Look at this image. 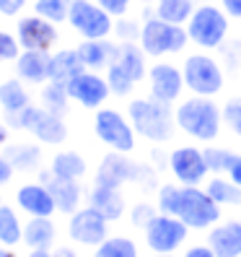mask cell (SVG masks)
Instances as JSON below:
<instances>
[{
  "mask_svg": "<svg viewBox=\"0 0 241 257\" xmlns=\"http://www.w3.org/2000/svg\"><path fill=\"white\" fill-rule=\"evenodd\" d=\"M176 127L187 138L197 143H215L223 130V107H218L213 96L192 94L187 99H179L174 107Z\"/></svg>",
  "mask_w": 241,
  "mask_h": 257,
  "instance_id": "cell-1",
  "label": "cell"
},
{
  "mask_svg": "<svg viewBox=\"0 0 241 257\" xmlns=\"http://www.w3.org/2000/svg\"><path fill=\"white\" fill-rule=\"evenodd\" d=\"M127 117H130L135 133H138L140 138H145L148 143H156V146L169 143L174 135H176V130H179L171 104L158 101L153 96L130 99Z\"/></svg>",
  "mask_w": 241,
  "mask_h": 257,
  "instance_id": "cell-2",
  "label": "cell"
},
{
  "mask_svg": "<svg viewBox=\"0 0 241 257\" xmlns=\"http://www.w3.org/2000/svg\"><path fill=\"white\" fill-rule=\"evenodd\" d=\"M138 44L143 47V52L153 60H163L169 55H179L187 50L189 44V34L184 26L169 24L158 16H148L140 24V37Z\"/></svg>",
  "mask_w": 241,
  "mask_h": 257,
  "instance_id": "cell-3",
  "label": "cell"
},
{
  "mask_svg": "<svg viewBox=\"0 0 241 257\" xmlns=\"http://www.w3.org/2000/svg\"><path fill=\"white\" fill-rule=\"evenodd\" d=\"M187 34L189 42L197 44L200 50H218L220 44L228 37V29H231V19L220 6L213 3H200L194 8L192 19L187 21Z\"/></svg>",
  "mask_w": 241,
  "mask_h": 257,
  "instance_id": "cell-4",
  "label": "cell"
},
{
  "mask_svg": "<svg viewBox=\"0 0 241 257\" xmlns=\"http://www.w3.org/2000/svg\"><path fill=\"white\" fill-rule=\"evenodd\" d=\"M184 86L189 94L197 96H218L225 88V70L213 55L207 52H192L182 63Z\"/></svg>",
  "mask_w": 241,
  "mask_h": 257,
  "instance_id": "cell-5",
  "label": "cell"
},
{
  "mask_svg": "<svg viewBox=\"0 0 241 257\" xmlns=\"http://www.w3.org/2000/svg\"><path fill=\"white\" fill-rule=\"evenodd\" d=\"M176 216L189 226V231H207L220 221L223 208L210 198V192L205 187L182 185V198H179Z\"/></svg>",
  "mask_w": 241,
  "mask_h": 257,
  "instance_id": "cell-6",
  "label": "cell"
},
{
  "mask_svg": "<svg viewBox=\"0 0 241 257\" xmlns=\"http://www.w3.org/2000/svg\"><path fill=\"white\" fill-rule=\"evenodd\" d=\"M6 125L34 133L42 143H50V146L68 141V125L63 122V117L55 112H47L44 107H32L29 104L26 109H21L16 114H6Z\"/></svg>",
  "mask_w": 241,
  "mask_h": 257,
  "instance_id": "cell-7",
  "label": "cell"
},
{
  "mask_svg": "<svg viewBox=\"0 0 241 257\" xmlns=\"http://www.w3.org/2000/svg\"><path fill=\"white\" fill-rule=\"evenodd\" d=\"M94 133L104 146H109L112 151H119V154H132L135 146H138V138H135L138 133H135L130 117L122 114L119 109H109V107L96 109Z\"/></svg>",
  "mask_w": 241,
  "mask_h": 257,
  "instance_id": "cell-8",
  "label": "cell"
},
{
  "mask_svg": "<svg viewBox=\"0 0 241 257\" xmlns=\"http://www.w3.org/2000/svg\"><path fill=\"white\" fill-rule=\"evenodd\" d=\"M68 24L83 39H109L114 34V16L96 0H70Z\"/></svg>",
  "mask_w": 241,
  "mask_h": 257,
  "instance_id": "cell-9",
  "label": "cell"
},
{
  "mask_svg": "<svg viewBox=\"0 0 241 257\" xmlns=\"http://www.w3.org/2000/svg\"><path fill=\"white\" fill-rule=\"evenodd\" d=\"M145 247L153 254H176L189 236V226L169 213H156L145 226Z\"/></svg>",
  "mask_w": 241,
  "mask_h": 257,
  "instance_id": "cell-10",
  "label": "cell"
},
{
  "mask_svg": "<svg viewBox=\"0 0 241 257\" xmlns=\"http://www.w3.org/2000/svg\"><path fill=\"white\" fill-rule=\"evenodd\" d=\"M169 169L179 185L187 187H197L207 182V161H205V151L197 146H176L169 154Z\"/></svg>",
  "mask_w": 241,
  "mask_h": 257,
  "instance_id": "cell-11",
  "label": "cell"
},
{
  "mask_svg": "<svg viewBox=\"0 0 241 257\" xmlns=\"http://www.w3.org/2000/svg\"><path fill=\"white\" fill-rule=\"evenodd\" d=\"M148 96H153L158 101L166 104H176L184 94V73L182 65L166 63V60H158L148 68Z\"/></svg>",
  "mask_w": 241,
  "mask_h": 257,
  "instance_id": "cell-12",
  "label": "cell"
},
{
  "mask_svg": "<svg viewBox=\"0 0 241 257\" xmlns=\"http://www.w3.org/2000/svg\"><path fill=\"white\" fill-rule=\"evenodd\" d=\"M68 234H70L73 241H78L83 247H99L101 241L109 236V218L101 216L91 205L78 208L75 213H70Z\"/></svg>",
  "mask_w": 241,
  "mask_h": 257,
  "instance_id": "cell-13",
  "label": "cell"
},
{
  "mask_svg": "<svg viewBox=\"0 0 241 257\" xmlns=\"http://www.w3.org/2000/svg\"><path fill=\"white\" fill-rule=\"evenodd\" d=\"M68 94L75 104H81L86 109H101L107 99L112 96V88L107 83V75H99L96 70H83L73 81L65 83Z\"/></svg>",
  "mask_w": 241,
  "mask_h": 257,
  "instance_id": "cell-14",
  "label": "cell"
},
{
  "mask_svg": "<svg viewBox=\"0 0 241 257\" xmlns=\"http://www.w3.org/2000/svg\"><path fill=\"white\" fill-rule=\"evenodd\" d=\"M16 39L21 44V50H39V52H50L60 34H57V24H52L50 19L39 16H24L16 26Z\"/></svg>",
  "mask_w": 241,
  "mask_h": 257,
  "instance_id": "cell-15",
  "label": "cell"
},
{
  "mask_svg": "<svg viewBox=\"0 0 241 257\" xmlns=\"http://www.w3.org/2000/svg\"><path fill=\"white\" fill-rule=\"evenodd\" d=\"M143 166L127 159V154L112 151L101 159L99 172H96V182L99 185H109V187H122L127 182H138Z\"/></svg>",
  "mask_w": 241,
  "mask_h": 257,
  "instance_id": "cell-16",
  "label": "cell"
},
{
  "mask_svg": "<svg viewBox=\"0 0 241 257\" xmlns=\"http://www.w3.org/2000/svg\"><path fill=\"white\" fill-rule=\"evenodd\" d=\"M207 244L215 257H241V221H223L207 229Z\"/></svg>",
  "mask_w": 241,
  "mask_h": 257,
  "instance_id": "cell-17",
  "label": "cell"
},
{
  "mask_svg": "<svg viewBox=\"0 0 241 257\" xmlns=\"http://www.w3.org/2000/svg\"><path fill=\"white\" fill-rule=\"evenodd\" d=\"M50 52H39V50H21L16 57V75L24 83H34L42 86L50 81Z\"/></svg>",
  "mask_w": 241,
  "mask_h": 257,
  "instance_id": "cell-18",
  "label": "cell"
},
{
  "mask_svg": "<svg viewBox=\"0 0 241 257\" xmlns=\"http://www.w3.org/2000/svg\"><path fill=\"white\" fill-rule=\"evenodd\" d=\"M78 55H81V63L86 65V70H107L114 57H117V50L119 44L109 42V39H83L78 47Z\"/></svg>",
  "mask_w": 241,
  "mask_h": 257,
  "instance_id": "cell-19",
  "label": "cell"
},
{
  "mask_svg": "<svg viewBox=\"0 0 241 257\" xmlns=\"http://www.w3.org/2000/svg\"><path fill=\"white\" fill-rule=\"evenodd\" d=\"M16 200H19V208L26 210L29 216H47L50 218L57 210V203L44 182L42 185H24L16 195Z\"/></svg>",
  "mask_w": 241,
  "mask_h": 257,
  "instance_id": "cell-20",
  "label": "cell"
},
{
  "mask_svg": "<svg viewBox=\"0 0 241 257\" xmlns=\"http://www.w3.org/2000/svg\"><path fill=\"white\" fill-rule=\"evenodd\" d=\"M44 185L50 187L52 198L57 203V210L60 213H75L78 210V203H81V187H78V179H65V177H57V174H42Z\"/></svg>",
  "mask_w": 241,
  "mask_h": 257,
  "instance_id": "cell-21",
  "label": "cell"
},
{
  "mask_svg": "<svg viewBox=\"0 0 241 257\" xmlns=\"http://www.w3.org/2000/svg\"><path fill=\"white\" fill-rule=\"evenodd\" d=\"M88 205L96 208L101 216H107L109 221H117L125 216L127 210V203L122 198V192H119V187H109V185H94L91 192H88Z\"/></svg>",
  "mask_w": 241,
  "mask_h": 257,
  "instance_id": "cell-22",
  "label": "cell"
},
{
  "mask_svg": "<svg viewBox=\"0 0 241 257\" xmlns=\"http://www.w3.org/2000/svg\"><path fill=\"white\" fill-rule=\"evenodd\" d=\"M114 63L122 68L135 83H140V81L148 78V55L143 52L140 44H135V42H119V50H117Z\"/></svg>",
  "mask_w": 241,
  "mask_h": 257,
  "instance_id": "cell-23",
  "label": "cell"
},
{
  "mask_svg": "<svg viewBox=\"0 0 241 257\" xmlns=\"http://www.w3.org/2000/svg\"><path fill=\"white\" fill-rule=\"evenodd\" d=\"M83 70H86V65L81 63L78 50H60L50 60V81H55V83H68Z\"/></svg>",
  "mask_w": 241,
  "mask_h": 257,
  "instance_id": "cell-24",
  "label": "cell"
},
{
  "mask_svg": "<svg viewBox=\"0 0 241 257\" xmlns=\"http://www.w3.org/2000/svg\"><path fill=\"white\" fill-rule=\"evenodd\" d=\"M24 241L29 249H50L55 241V223L47 216H32L24 226Z\"/></svg>",
  "mask_w": 241,
  "mask_h": 257,
  "instance_id": "cell-25",
  "label": "cell"
},
{
  "mask_svg": "<svg viewBox=\"0 0 241 257\" xmlns=\"http://www.w3.org/2000/svg\"><path fill=\"white\" fill-rule=\"evenodd\" d=\"M0 107L6 114H16L29 107V91L24 88L21 78H8L0 83Z\"/></svg>",
  "mask_w": 241,
  "mask_h": 257,
  "instance_id": "cell-26",
  "label": "cell"
},
{
  "mask_svg": "<svg viewBox=\"0 0 241 257\" xmlns=\"http://www.w3.org/2000/svg\"><path fill=\"white\" fill-rule=\"evenodd\" d=\"M205 190L210 192V198H213L220 208H225V205L238 208L241 205V187L233 185L231 179L223 177V174H213V179H207Z\"/></svg>",
  "mask_w": 241,
  "mask_h": 257,
  "instance_id": "cell-27",
  "label": "cell"
},
{
  "mask_svg": "<svg viewBox=\"0 0 241 257\" xmlns=\"http://www.w3.org/2000/svg\"><path fill=\"white\" fill-rule=\"evenodd\" d=\"M194 0H156V16L169 21V24H176V26H187V21L192 19L194 13Z\"/></svg>",
  "mask_w": 241,
  "mask_h": 257,
  "instance_id": "cell-28",
  "label": "cell"
},
{
  "mask_svg": "<svg viewBox=\"0 0 241 257\" xmlns=\"http://www.w3.org/2000/svg\"><path fill=\"white\" fill-rule=\"evenodd\" d=\"M86 159L75 151H63L52 159V174L57 177H65V179H81L86 174Z\"/></svg>",
  "mask_w": 241,
  "mask_h": 257,
  "instance_id": "cell-29",
  "label": "cell"
},
{
  "mask_svg": "<svg viewBox=\"0 0 241 257\" xmlns=\"http://www.w3.org/2000/svg\"><path fill=\"white\" fill-rule=\"evenodd\" d=\"M70 94H68V86L65 83H55V81H47L42 88V107L47 112H55L63 117L68 112V104H70Z\"/></svg>",
  "mask_w": 241,
  "mask_h": 257,
  "instance_id": "cell-30",
  "label": "cell"
},
{
  "mask_svg": "<svg viewBox=\"0 0 241 257\" xmlns=\"http://www.w3.org/2000/svg\"><path fill=\"white\" fill-rule=\"evenodd\" d=\"M205 161H207V169L210 174H228V169L236 161V151L225 148V146H215V143H205Z\"/></svg>",
  "mask_w": 241,
  "mask_h": 257,
  "instance_id": "cell-31",
  "label": "cell"
},
{
  "mask_svg": "<svg viewBox=\"0 0 241 257\" xmlns=\"http://www.w3.org/2000/svg\"><path fill=\"white\" fill-rule=\"evenodd\" d=\"M94 257H140V249L130 236H107L96 247Z\"/></svg>",
  "mask_w": 241,
  "mask_h": 257,
  "instance_id": "cell-32",
  "label": "cell"
},
{
  "mask_svg": "<svg viewBox=\"0 0 241 257\" xmlns=\"http://www.w3.org/2000/svg\"><path fill=\"white\" fill-rule=\"evenodd\" d=\"M19 241H24V226L16 216V210L3 205L0 208V244L13 247V244H19Z\"/></svg>",
  "mask_w": 241,
  "mask_h": 257,
  "instance_id": "cell-33",
  "label": "cell"
},
{
  "mask_svg": "<svg viewBox=\"0 0 241 257\" xmlns=\"http://www.w3.org/2000/svg\"><path fill=\"white\" fill-rule=\"evenodd\" d=\"M8 161L13 164V169L19 172H34L39 166V148L37 146H29V143H21V146H11L6 151Z\"/></svg>",
  "mask_w": 241,
  "mask_h": 257,
  "instance_id": "cell-34",
  "label": "cell"
},
{
  "mask_svg": "<svg viewBox=\"0 0 241 257\" xmlns=\"http://www.w3.org/2000/svg\"><path fill=\"white\" fill-rule=\"evenodd\" d=\"M179 198H182V185H179V182H166V185H161V187H158V198H156L158 213L176 216Z\"/></svg>",
  "mask_w": 241,
  "mask_h": 257,
  "instance_id": "cell-35",
  "label": "cell"
},
{
  "mask_svg": "<svg viewBox=\"0 0 241 257\" xmlns=\"http://www.w3.org/2000/svg\"><path fill=\"white\" fill-rule=\"evenodd\" d=\"M68 11H70V0H34V13L50 19L52 24L68 21Z\"/></svg>",
  "mask_w": 241,
  "mask_h": 257,
  "instance_id": "cell-36",
  "label": "cell"
},
{
  "mask_svg": "<svg viewBox=\"0 0 241 257\" xmlns=\"http://www.w3.org/2000/svg\"><path fill=\"white\" fill-rule=\"evenodd\" d=\"M107 83H109V88H112L114 96H130V94L135 91V86H138L117 63H112V65L107 68Z\"/></svg>",
  "mask_w": 241,
  "mask_h": 257,
  "instance_id": "cell-37",
  "label": "cell"
},
{
  "mask_svg": "<svg viewBox=\"0 0 241 257\" xmlns=\"http://www.w3.org/2000/svg\"><path fill=\"white\" fill-rule=\"evenodd\" d=\"M223 127L241 138V99H228L223 104Z\"/></svg>",
  "mask_w": 241,
  "mask_h": 257,
  "instance_id": "cell-38",
  "label": "cell"
},
{
  "mask_svg": "<svg viewBox=\"0 0 241 257\" xmlns=\"http://www.w3.org/2000/svg\"><path fill=\"white\" fill-rule=\"evenodd\" d=\"M21 55V44H19V39L13 37V34H8V32H0V65L3 63H16V57Z\"/></svg>",
  "mask_w": 241,
  "mask_h": 257,
  "instance_id": "cell-39",
  "label": "cell"
},
{
  "mask_svg": "<svg viewBox=\"0 0 241 257\" xmlns=\"http://www.w3.org/2000/svg\"><path fill=\"white\" fill-rule=\"evenodd\" d=\"M156 213H158L156 205H150V203H138V205L130 210V218H132L135 226H143V229H145V226L150 223V218H153Z\"/></svg>",
  "mask_w": 241,
  "mask_h": 257,
  "instance_id": "cell-40",
  "label": "cell"
},
{
  "mask_svg": "<svg viewBox=\"0 0 241 257\" xmlns=\"http://www.w3.org/2000/svg\"><path fill=\"white\" fill-rule=\"evenodd\" d=\"M114 34L119 37V42H135L140 37V26H135L132 21L127 24V19L122 16L117 24H114Z\"/></svg>",
  "mask_w": 241,
  "mask_h": 257,
  "instance_id": "cell-41",
  "label": "cell"
},
{
  "mask_svg": "<svg viewBox=\"0 0 241 257\" xmlns=\"http://www.w3.org/2000/svg\"><path fill=\"white\" fill-rule=\"evenodd\" d=\"M96 3L107 13H112L114 19H122V16H127V11H130V6L135 3V0H96Z\"/></svg>",
  "mask_w": 241,
  "mask_h": 257,
  "instance_id": "cell-42",
  "label": "cell"
},
{
  "mask_svg": "<svg viewBox=\"0 0 241 257\" xmlns=\"http://www.w3.org/2000/svg\"><path fill=\"white\" fill-rule=\"evenodd\" d=\"M24 8H26V0H0V13L8 16V19L19 16Z\"/></svg>",
  "mask_w": 241,
  "mask_h": 257,
  "instance_id": "cell-43",
  "label": "cell"
},
{
  "mask_svg": "<svg viewBox=\"0 0 241 257\" xmlns=\"http://www.w3.org/2000/svg\"><path fill=\"white\" fill-rule=\"evenodd\" d=\"M182 257H215V252L210 249V244L205 241V244H192V247H187Z\"/></svg>",
  "mask_w": 241,
  "mask_h": 257,
  "instance_id": "cell-44",
  "label": "cell"
},
{
  "mask_svg": "<svg viewBox=\"0 0 241 257\" xmlns=\"http://www.w3.org/2000/svg\"><path fill=\"white\" fill-rule=\"evenodd\" d=\"M220 8L228 13V19L241 21V0H220Z\"/></svg>",
  "mask_w": 241,
  "mask_h": 257,
  "instance_id": "cell-45",
  "label": "cell"
},
{
  "mask_svg": "<svg viewBox=\"0 0 241 257\" xmlns=\"http://www.w3.org/2000/svg\"><path fill=\"white\" fill-rule=\"evenodd\" d=\"M13 174V164L8 161V156H0V185H6Z\"/></svg>",
  "mask_w": 241,
  "mask_h": 257,
  "instance_id": "cell-46",
  "label": "cell"
},
{
  "mask_svg": "<svg viewBox=\"0 0 241 257\" xmlns=\"http://www.w3.org/2000/svg\"><path fill=\"white\" fill-rule=\"evenodd\" d=\"M225 177H228V179H231L233 185H238V187H241V154L236 156L233 166H231V169H228V174H225Z\"/></svg>",
  "mask_w": 241,
  "mask_h": 257,
  "instance_id": "cell-47",
  "label": "cell"
},
{
  "mask_svg": "<svg viewBox=\"0 0 241 257\" xmlns=\"http://www.w3.org/2000/svg\"><path fill=\"white\" fill-rule=\"evenodd\" d=\"M52 254H55V257H75V252H73L70 247H57Z\"/></svg>",
  "mask_w": 241,
  "mask_h": 257,
  "instance_id": "cell-48",
  "label": "cell"
},
{
  "mask_svg": "<svg viewBox=\"0 0 241 257\" xmlns=\"http://www.w3.org/2000/svg\"><path fill=\"white\" fill-rule=\"evenodd\" d=\"M29 257H55L50 249H32V254H29Z\"/></svg>",
  "mask_w": 241,
  "mask_h": 257,
  "instance_id": "cell-49",
  "label": "cell"
},
{
  "mask_svg": "<svg viewBox=\"0 0 241 257\" xmlns=\"http://www.w3.org/2000/svg\"><path fill=\"white\" fill-rule=\"evenodd\" d=\"M8 141V125L6 122H0V146H3Z\"/></svg>",
  "mask_w": 241,
  "mask_h": 257,
  "instance_id": "cell-50",
  "label": "cell"
},
{
  "mask_svg": "<svg viewBox=\"0 0 241 257\" xmlns=\"http://www.w3.org/2000/svg\"><path fill=\"white\" fill-rule=\"evenodd\" d=\"M0 257H16L11 249H6V247H0Z\"/></svg>",
  "mask_w": 241,
  "mask_h": 257,
  "instance_id": "cell-51",
  "label": "cell"
},
{
  "mask_svg": "<svg viewBox=\"0 0 241 257\" xmlns=\"http://www.w3.org/2000/svg\"><path fill=\"white\" fill-rule=\"evenodd\" d=\"M150 257H176V254H150Z\"/></svg>",
  "mask_w": 241,
  "mask_h": 257,
  "instance_id": "cell-52",
  "label": "cell"
},
{
  "mask_svg": "<svg viewBox=\"0 0 241 257\" xmlns=\"http://www.w3.org/2000/svg\"><path fill=\"white\" fill-rule=\"evenodd\" d=\"M238 50H241V37H238Z\"/></svg>",
  "mask_w": 241,
  "mask_h": 257,
  "instance_id": "cell-53",
  "label": "cell"
},
{
  "mask_svg": "<svg viewBox=\"0 0 241 257\" xmlns=\"http://www.w3.org/2000/svg\"><path fill=\"white\" fill-rule=\"evenodd\" d=\"M0 208H3V200H0Z\"/></svg>",
  "mask_w": 241,
  "mask_h": 257,
  "instance_id": "cell-54",
  "label": "cell"
},
{
  "mask_svg": "<svg viewBox=\"0 0 241 257\" xmlns=\"http://www.w3.org/2000/svg\"><path fill=\"white\" fill-rule=\"evenodd\" d=\"M238 221H241V218H238Z\"/></svg>",
  "mask_w": 241,
  "mask_h": 257,
  "instance_id": "cell-55",
  "label": "cell"
}]
</instances>
